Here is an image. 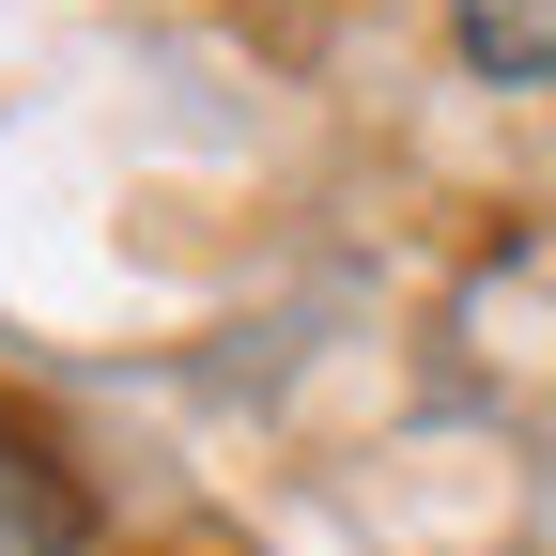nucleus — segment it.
<instances>
[{
    "label": "nucleus",
    "instance_id": "f03ea898",
    "mask_svg": "<svg viewBox=\"0 0 556 556\" xmlns=\"http://www.w3.org/2000/svg\"><path fill=\"white\" fill-rule=\"evenodd\" d=\"M448 47L495 93H556V0H448Z\"/></svg>",
    "mask_w": 556,
    "mask_h": 556
},
{
    "label": "nucleus",
    "instance_id": "f257e3e1",
    "mask_svg": "<svg viewBox=\"0 0 556 556\" xmlns=\"http://www.w3.org/2000/svg\"><path fill=\"white\" fill-rule=\"evenodd\" d=\"M0 556H93V479L31 417H0Z\"/></svg>",
    "mask_w": 556,
    "mask_h": 556
}]
</instances>
